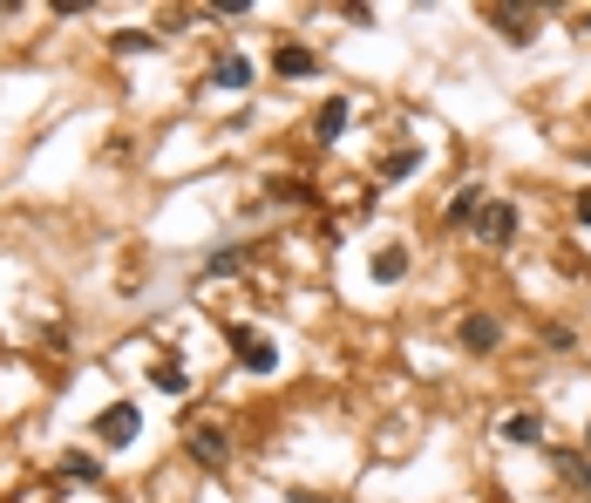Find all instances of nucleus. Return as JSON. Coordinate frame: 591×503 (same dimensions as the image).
Masks as SVG:
<instances>
[{"instance_id": "1", "label": "nucleus", "mask_w": 591, "mask_h": 503, "mask_svg": "<svg viewBox=\"0 0 591 503\" xmlns=\"http://www.w3.org/2000/svg\"><path fill=\"white\" fill-rule=\"evenodd\" d=\"M231 347H239V367L245 374H272L279 367V340L259 334V326H231Z\"/></svg>"}, {"instance_id": "2", "label": "nucleus", "mask_w": 591, "mask_h": 503, "mask_svg": "<svg viewBox=\"0 0 591 503\" xmlns=\"http://www.w3.org/2000/svg\"><path fill=\"white\" fill-rule=\"evenodd\" d=\"M137 436H143V415L130 409V401H116V409L95 415V442H102V449H130Z\"/></svg>"}, {"instance_id": "3", "label": "nucleus", "mask_w": 591, "mask_h": 503, "mask_svg": "<svg viewBox=\"0 0 591 503\" xmlns=\"http://www.w3.org/2000/svg\"><path fill=\"white\" fill-rule=\"evenodd\" d=\"M476 238L503 252L510 238H517V205H503V197H483V211H476Z\"/></svg>"}, {"instance_id": "4", "label": "nucleus", "mask_w": 591, "mask_h": 503, "mask_svg": "<svg viewBox=\"0 0 591 503\" xmlns=\"http://www.w3.org/2000/svg\"><path fill=\"white\" fill-rule=\"evenodd\" d=\"M455 340H462V354H497V347H503V320L470 313V320L455 326Z\"/></svg>"}, {"instance_id": "5", "label": "nucleus", "mask_w": 591, "mask_h": 503, "mask_svg": "<svg viewBox=\"0 0 591 503\" xmlns=\"http://www.w3.org/2000/svg\"><path fill=\"white\" fill-rule=\"evenodd\" d=\"M483 21H490V28L510 41V48H524V41H537V8H490V14H483Z\"/></svg>"}, {"instance_id": "6", "label": "nucleus", "mask_w": 591, "mask_h": 503, "mask_svg": "<svg viewBox=\"0 0 591 503\" xmlns=\"http://www.w3.org/2000/svg\"><path fill=\"white\" fill-rule=\"evenodd\" d=\"M224 456H231V436L224 429H191V463H204V469H224Z\"/></svg>"}, {"instance_id": "7", "label": "nucleus", "mask_w": 591, "mask_h": 503, "mask_svg": "<svg viewBox=\"0 0 591 503\" xmlns=\"http://www.w3.org/2000/svg\"><path fill=\"white\" fill-rule=\"evenodd\" d=\"M347 95H326V103H320V116H313V137L320 143H341V130H347Z\"/></svg>"}, {"instance_id": "8", "label": "nucleus", "mask_w": 591, "mask_h": 503, "mask_svg": "<svg viewBox=\"0 0 591 503\" xmlns=\"http://www.w3.org/2000/svg\"><path fill=\"white\" fill-rule=\"evenodd\" d=\"M204 82H211V89H252V62L245 55H218Z\"/></svg>"}, {"instance_id": "9", "label": "nucleus", "mask_w": 591, "mask_h": 503, "mask_svg": "<svg viewBox=\"0 0 591 503\" xmlns=\"http://www.w3.org/2000/svg\"><path fill=\"white\" fill-rule=\"evenodd\" d=\"M62 483H102V463L89 456V449H68V456H62Z\"/></svg>"}, {"instance_id": "10", "label": "nucleus", "mask_w": 591, "mask_h": 503, "mask_svg": "<svg viewBox=\"0 0 591 503\" xmlns=\"http://www.w3.org/2000/svg\"><path fill=\"white\" fill-rule=\"evenodd\" d=\"M272 68H279V75H313L320 62H313V48H299V41H286V48H279V55H272Z\"/></svg>"}, {"instance_id": "11", "label": "nucleus", "mask_w": 591, "mask_h": 503, "mask_svg": "<svg viewBox=\"0 0 591 503\" xmlns=\"http://www.w3.org/2000/svg\"><path fill=\"white\" fill-rule=\"evenodd\" d=\"M231 272H245V245H224L204 259V280H231Z\"/></svg>"}, {"instance_id": "12", "label": "nucleus", "mask_w": 591, "mask_h": 503, "mask_svg": "<svg viewBox=\"0 0 591 503\" xmlns=\"http://www.w3.org/2000/svg\"><path fill=\"white\" fill-rule=\"evenodd\" d=\"M374 280H381V286H395V280H408V252H401V245H388V252H374Z\"/></svg>"}, {"instance_id": "13", "label": "nucleus", "mask_w": 591, "mask_h": 503, "mask_svg": "<svg viewBox=\"0 0 591 503\" xmlns=\"http://www.w3.org/2000/svg\"><path fill=\"white\" fill-rule=\"evenodd\" d=\"M476 211H483V191H476V184H462V191L449 197V224H476Z\"/></svg>"}, {"instance_id": "14", "label": "nucleus", "mask_w": 591, "mask_h": 503, "mask_svg": "<svg viewBox=\"0 0 591 503\" xmlns=\"http://www.w3.org/2000/svg\"><path fill=\"white\" fill-rule=\"evenodd\" d=\"M503 442H544V415H510L503 422Z\"/></svg>"}, {"instance_id": "15", "label": "nucleus", "mask_w": 591, "mask_h": 503, "mask_svg": "<svg viewBox=\"0 0 591 503\" xmlns=\"http://www.w3.org/2000/svg\"><path fill=\"white\" fill-rule=\"evenodd\" d=\"M557 469H564V483H578V490H591V456H578V449H564V456H551Z\"/></svg>"}, {"instance_id": "16", "label": "nucleus", "mask_w": 591, "mask_h": 503, "mask_svg": "<svg viewBox=\"0 0 591 503\" xmlns=\"http://www.w3.org/2000/svg\"><path fill=\"white\" fill-rule=\"evenodd\" d=\"M415 164H422V157H415V150H395V157H388V164H381V178H388V184H395V178H408V170H415Z\"/></svg>"}, {"instance_id": "17", "label": "nucleus", "mask_w": 591, "mask_h": 503, "mask_svg": "<svg viewBox=\"0 0 591 503\" xmlns=\"http://www.w3.org/2000/svg\"><path fill=\"white\" fill-rule=\"evenodd\" d=\"M272 197H279V205H299V197H313V191H306V184H293V178H279V184H266Z\"/></svg>"}, {"instance_id": "18", "label": "nucleus", "mask_w": 591, "mask_h": 503, "mask_svg": "<svg viewBox=\"0 0 591 503\" xmlns=\"http://www.w3.org/2000/svg\"><path fill=\"white\" fill-rule=\"evenodd\" d=\"M157 388H164V395H184V367L164 361V367H157Z\"/></svg>"}, {"instance_id": "19", "label": "nucleus", "mask_w": 591, "mask_h": 503, "mask_svg": "<svg viewBox=\"0 0 591 503\" xmlns=\"http://www.w3.org/2000/svg\"><path fill=\"white\" fill-rule=\"evenodd\" d=\"M578 224H591V191H578Z\"/></svg>"}, {"instance_id": "20", "label": "nucleus", "mask_w": 591, "mask_h": 503, "mask_svg": "<svg viewBox=\"0 0 591 503\" xmlns=\"http://www.w3.org/2000/svg\"><path fill=\"white\" fill-rule=\"evenodd\" d=\"M584 449H591V422H584Z\"/></svg>"}]
</instances>
